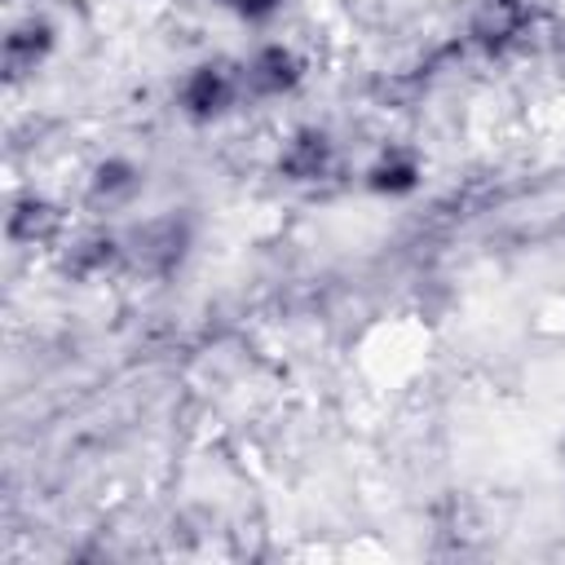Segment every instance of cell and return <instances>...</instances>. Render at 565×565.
Listing matches in <instances>:
<instances>
[{
    "mask_svg": "<svg viewBox=\"0 0 565 565\" xmlns=\"http://www.w3.org/2000/svg\"><path fill=\"white\" fill-rule=\"evenodd\" d=\"M102 260H110V243H106V238H88V243H79V252L71 256L75 269H93V265H102Z\"/></svg>",
    "mask_w": 565,
    "mask_h": 565,
    "instance_id": "9c48e42d",
    "label": "cell"
},
{
    "mask_svg": "<svg viewBox=\"0 0 565 565\" xmlns=\"http://www.w3.org/2000/svg\"><path fill=\"white\" fill-rule=\"evenodd\" d=\"M49 49V26H18L13 35H9V44H4V62H9V71H22V66H35V57Z\"/></svg>",
    "mask_w": 565,
    "mask_h": 565,
    "instance_id": "8992f818",
    "label": "cell"
},
{
    "mask_svg": "<svg viewBox=\"0 0 565 565\" xmlns=\"http://www.w3.org/2000/svg\"><path fill=\"white\" fill-rule=\"evenodd\" d=\"M411 181H415V168H411L406 159L380 163V168H375V177H371V185H375V190H406Z\"/></svg>",
    "mask_w": 565,
    "mask_h": 565,
    "instance_id": "ba28073f",
    "label": "cell"
},
{
    "mask_svg": "<svg viewBox=\"0 0 565 565\" xmlns=\"http://www.w3.org/2000/svg\"><path fill=\"white\" fill-rule=\"evenodd\" d=\"M521 26H525V9H521L516 0H490V4L477 13L472 35H477L486 49H499V44H508Z\"/></svg>",
    "mask_w": 565,
    "mask_h": 565,
    "instance_id": "6da1fadb",
    "label": "cell"
},
{
    "mask_svg": "<svg viewBox=\"0 0 565 565\" xmlns=\"http://www.w3.org/2000/svg\"><path fill=\"white\" fill-rule=\"evenodd\" d=\"M225 97H230V75L216 71V66L194 71L190 84H185V106H190L194 115H212V110H221Z\"/></svg>",
    "mask_w": 565,
    "mask_h": 565,
    "instance_id": "3957f363",
    "label": "cell"
},
{
    "mask_svg": "<svg viewBox=\"0 0 565 565\" xmlns=\"http://www.w3.org/2000/svg\"><path fill=\"white\" fill-rule=\"evenodd\" d=\"M137 256L150 260V265L177 260V256H181V230H177V221H154V225H146V230L137 234Z\"/></svg>",
    "mask_w": 565,
    "mask_h": 565,
    "instance_id": "277c9868",
    "label": "cell"
},
{
    "mask_svg": "<svg viewBox=\"0 0 565 565\" xmlns=\"http://www.w3.org/2000/svg\"><path fill=\"white\" fill-rule=\"evenodd\" d=\"M128 185H132V177H128L124 163H110V168L97 172V194H119V190H128Z\"/></svg>",
    "mask_w": 565,
    "mask_h": 565,
    "instance_id": "30bf717a",
    "label": "cell"
},
{
    "mask_svg": "<svg viewBox=\"0 0 565 565\" xmlns=\"http://www.w3.org/2000/svg\"><path fill=\"white\" fill-rule=\"evenodd\" d=\"M322 163H327V137L322 132H305V137H296V146L282 154V168L291 172V177H318L322 172Z\"/></svg>",
    "mask_w": 565,
    "mask_h": 565,
    "instance_id": "5b68a950",
    "label": "cell"
},
{
    "mask_svg": "<svg viewBox=\"0 0 565 565\" xmlns=\"http://www.w3.org/2000/svg\"><path fill=\"white\" fill-rule=\"evenodd\" d=\"M247 84H252L256 93L291 88V84H296V62H291V53H282V49H265V53L247 66Z\"/></svg>",
    "mask_w": 565,
    "mask_h": 565,
    "instance_id": "7a4b0ae2",
    "label": "cell"
},
{
    "mask_svg": "<svg viewBox=\"0 0 565 565\" xmlns=\"http://www.w3.org/2000/svg\"><path fill=\"white\" fill-rule=\"evenodd\" d=\"M53 207L49 203H18V212H13V238H44L49 230H53Z\"/></svg>",
    "mask_w": 565,
    "mask_h": 565,
    "instance_id": "52a82bcc",
    "label": "cell"
}]
</instances>
